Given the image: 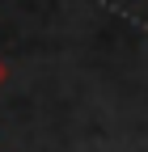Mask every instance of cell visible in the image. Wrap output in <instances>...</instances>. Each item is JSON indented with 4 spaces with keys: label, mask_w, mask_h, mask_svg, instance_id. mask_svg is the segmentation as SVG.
Returning a JSON list of instances; mask_svg holds the SVG:
<instances>
[{
    "label": "cell",
    "mask_w": 148,
    "mask_h": 152,
    "mask_svg": "<svg viewBox=\"0 0 148 152\" xmlns=\"http://www.w3.org/2000/svg\"><path fill=\"white\" fill-rule=\"evenodd\" d=\"M4 76H9V68H4V59H0V85H4Z\"/></svg>",
    "instance_id": "cell-1"
}]
</instances>
